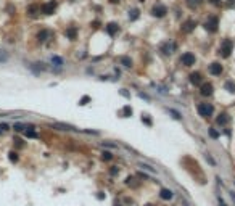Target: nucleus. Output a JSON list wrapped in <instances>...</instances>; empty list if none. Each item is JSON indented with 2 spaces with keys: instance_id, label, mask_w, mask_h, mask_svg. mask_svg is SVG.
I'll list each match as a JSON object with an SVG mask.
<instances>
[{
  "instance_id": "a19ab883",
  "label": "nucleus",
  "mask_w": 235,
  "mask_h": 206,
  "mask_svg": "<svg viewBox=\"0 0 235 206\" xmlns=\"http://www.w3.org/2000/svg\"><path fill=\"white\" fill-rule=\"evenodd\" d=\"M147 206H151V205H147Z\"/></svg>"
},
{
  "instance_id": "79ce46f5",
  "label": "nucleus",
  "mask_w": 235,
  "mask_h": 206,
  "mask_svg": "<svg viewBox=\"0 0 235 206\" xmlns=\"http://www.w3.org/2000/svg\"><path fill=\"white\" fill-rule=\"evenodd\" d=\"M116 206H118V205H116Z\"/></svg>"
},
{
  "instance_id": "393cba45",
  "label": "nucleus",
  "mask_w": 235,
  "mask_h": 206,
  "mask_svg": "<svg viewBox=\"0 0 235 206\" xmlns=\"http://www.w3.org/2000/svg\"><path fill=\"white\" fill-rule=\"evenodd\" d=\"M52 63H55V66H61V64H63V60L58 58V57H53L52 58Z\"/></svg>"
},
{
  "instance_id": "6ab92c4d",
  "label": "nucleus",
  "mask_w": 235,
  "mask_h": 206,
  "mask_svg": "<svg viewBox=\"0 0 235 206\" xmlns=\"http://www.w3.org/2000/svg\"><path fill=\"white\" fill-rule=\"evenodd\" d=\"M119 63L124 64V66H127V68L132 66V60H131L129 57H121V58H119Z\"/></svg>"
},
{
  "instance_id": "72a5a7b5",
  "label": "nucleus",
  "mask_w": 235,
  "mask_h": 206,
  "mask_svg": "<svg viewBox=\"0 0 235 206\" xmlns=\"http://www.w3.org/2000/svg\"><path fill=\"white\" fill-rule=\"evenodd\" d=\"M6 58H8V57H6L5 53H2V51H0V63H2V61H6Z\"/></svg>"
},
{
  "instance_id": "4be33fe9",
  "label": "nucleus",
  "mask_w": 235,
  "mask_h": 206,
  "mask_svg": "<svg viewBox=\"0 0 235 206\" xmlns=\"http://www.w3.org/2000/svg\"><path fill=\"white\" fill-rule=\"evenodd\" d=\"M226 90H229L230 94H235V84H234V82H227V84H226Z\"/></svg>"
},
{
  "instance_id": "473e14b6",
  "label": "nucleus",
  "mask_w": 235,
  "mask_h": 206,
  "mask_svg": "<svg viewBox=\"0 0 235 206\" xmlns=\"http://www.w3.org/2000/svg\"><path fill=\"white\" fill-rule=\"evenodd\" d=\"M169 113H172L176 119H180V114H179V113H177V111H174V109H169Z\"/></svg>"
},
{
  "instance_id": "f257e3e1",
  "label": "nucleus",
  "mask_w": 235,
  "mask_h": 206,
  "mask_svg": "<svg viewBox=\"0 0 235 206\" xmlns=\"http://www.w3.org/2000/svg\"><path fill=\"white\" fill-rule=\"evenodd\" d=\"M232 51H234V40L224 39L222 44H221V47H219V53L222 55L224 58H229Z\"/></svg>"
},
{
  "instance_id": "9b49d317",
  "label": "nucleus",
  "mask_w": 235,
  "mask_h": 206,
  "mask_svg": "<svg viewBox=\"0 0 235 206\" xmlns=\"http://www.w3.org/2000/svg\"><path fill=\"white\" fill-rule=\"evenodd\" d=\"M52 37V31L49 29H42L39 34H37V39H39V42H45L47 39H50Z\"/></svg>"
},
{
  "instance_id": "1a4fd4ad",
  "label": "nucleus",
  "mask_w": 235,
  "mask_h": 206,
  "mask_svg": "<svg viewBox=\"0 0 235 206\" xmlns=\"http://www.w3.org/2000/svg\"><path fill=\"white\" fill-rule=\"evenodd\" d=\"M64 36L69 40H76L77 39V27L76 26H69L66 31H64Z\"/></svg>"
},
{
  "instance_id": "39448f33",
  "label": "nucleus",
  "mask_w": 235,
  "mask_h": 206,
  "mask_svg": "<svg viewBox=\"0 0 235 206\" xmlns=\"http://www.w3.org/2000/svg\"><path fill=\"white\" fill-rule=\"evenodd\" d=\"M195 61H196L195 55H193V53H190V51L184 53V55H182V58H180V63H182V64H185V66H193V64H195Z\"/></svg>"
},
{
  "instance_id": "4468645a",
  "label": "nucleus",
  "mask_w": 235,
  "mask_h": 206,
  "mask_svg": "<svg viewBox=\"0 0 235 206\" xmlns=\"http://www.w3.org/2000/svg\"><path fill=\"white\" fill-rule=\"evenodd\" d=\"M201 81H203V77H201V74H200V73H192V74H190V82H192L193 85H200V84H201Z\"/></svg>"
},
{
  "instance_id": "ea45409f",
  "label": "nucleus",
  "mask_w": 235,
  "mask_h": 206,
  "mask_svg": "<svg viewBox=\"0 0 235 206\" xmlns=\"http://www.w3.org/2000/svg\"><path fill=\"white\" fill-rule=\"evenodd\" d=\"M230 197H232V198H234V200H235V193H234V192H232V193H230Z\"/></svg>"
},
{
  "instance_id": "2eb2a0df",
  "label": "nucleus",
  "mask_w": 235,
  "mask_h": 206,
  "mask_svg": "<svg viewBox=\"0 0 235 206\" xmlns=\"http://www.w3.org/2000/svg\"><path fill=\"white\" fill-rule=\"evenodd\" d=\"M106 32L110 34V36H116L119 32V27L116 23H110V24H106Z\"/></svg>"
},
{
  "instance_id": "f03ea898",
  "label": "nucleus",
  "mask_w": 235,
  "mask_h": 206,
  "mask_svg": "<svg viewBox=\"0 0 235 206\" xmlns=\"http://www.w3.org/2000/svg\"><path fill=\"white\" fill-rule=\"evenodd\" d=\"M214 113V106L211 103H200L198 105V114L201 118H209Z\"/></svg>"
},
{
  "instance_id": "dca6fc26",
  "label": "nucleus",
  "mask_w": 235,
  "mask_h": 206,
  "mask_svg": "<svg viewBox=\"0 0 235 206\" xmlns=\"http://www.w3.org/2000/svg\"><path fill=\"white\" fill-rule=\"evenodd\" d=\"M159 197H161L163 200H171V198L174 197V193H172V190H169V188H163V190L159 192Z\"/></svg>"
},
{
  "instance_id": "b1692460",
  "label": "nucleus",
  "mask_w": 235,
  "mask_h": 206,
  "mask_svg": "<svg viewBox=\"0 0 235 206\" xmlns=\"http://www.w3.org/2000/svg\"><path fill=\"white\" fill-rule=\"evenodd\" d=\"M140 167H142V169H147V171H148V172H153V174H155V172H158V171H156V169H155V167H151V166H148V164H140Z\"/></svg>"
},
{
  "instance_id": "4c0bfd02",
  "label": "nucleus",
  "mask_w": 235,
  "mask_h": 206,
  "mask_svg": "<svg viewBox=\"0 0 235 206\" xmlns=\"http://www.w3.org/2000/svg\"><path fill=\"white\" fill-rule=\"evenodd\" d=\"M211 2H213L214 5H219V0H211Z\"/></svg>"
},
{
  "instance_id": "c756f323",
  "label": "nucleus",
  "mask_w": 235,
  "mask_h": 206,
  "mask_svg": "<svg viewBox=\"0 0 235 206\" xmlns=\"http://www.w3.org/2000/svg\"><path fill=\"white\" fill-rule=\"evenodd\" d=\"M209 135L213 137V139H217V137H219V132H217V130H214V129H209Z\"/></svg>"
},
{
  "instance_id": "a211bd4d",
  "label": "nucleus",
  "mask_w": 235,
  "mask_h": 206,
  "mask_svg": "<svg viewBox=\"0 0 235 206\" xmlns=\"http://www.w3.org/2000/svg\"><path fill=\"white\" fill-rule=\"evenodd\" d=\"M121 116H122V118H129V116H132V108H131V106H129V105L124 106V108L121 109Z\"/></svg>"
},
{
  "instance_id": "9d476101",
  "label": "nucleus",
  "mask_w": 235,
  "mask_h": 206,
  "mask_svg": "<svg viewBox=\"0 0 235 206\" xmlns=\"http://www.w3.org/2000/svg\"><path fill=\"white\" fill-rule=\"evenodd\" d=\"M209 73L213 74V76H221V73H222V64L221 63H211L209 64Z\"/></svg>"
},
{
  "instance_id": "5701e85b",
  "label": "nucleus",
  "mask_w": 235,
  "mask_h": 206,
  "mask_svg": "<svg viewBox=\"0 0 235 206\" xmlns=\"http://www.w3.org/2000/svg\"><path fill=\"white\" fill-rule=\"evenodd\" d=\"M129 18L134 21V19L139 18V10H132V11H129Z\"/></svg>"
},
{
  "instance_id": "aec40b11",
  "label": "nucleus",
  "mask_w": 235,
  "mask_h": 206,
  "mask_svg": "<svg viewBox=\"0 0 235 206\" xmlns=\"http://www.w3.org/2000/svg\"><path fill=\"white\" fill-rule=\"evenodd\" d=\"M200 3H201V0H187V5L190 6V8H196V6L200 5Z\"/></svg>"
},
{
  "instance_id": "f704fd0d",
  "label": "nucleus",
  "mask_w": 235,
  "mask_h": 206,
  "mask_svg": "<svg viewBox=\"0 0 235 206\" xmlns=\"http://www.w3.org/2000/svg\"><path fill=\"white\" fill-rule=\"evenodd\" d=\"M15 130H23V126L21 124H15Z\"/></svg>"
},
{
  "instance_id": "423d86ee",
  "label": "nucleus",
  "mask_w": 235,
  "mask_h": 206,
  "mask_svg": "<svg viewBox=\"0 0 235 206\" xmlns=\"http://www.w3.org/2000/svg\"><path fill=\"white\" fill-rule=\"evenodd\" d=\"M166 13H168V8H166L164 5H161V3H158V5H155L151 8V15L156 16V18H163Z\"/></svg>"
},
{
  "instance_id": "58836bf2",
  "label": "nucleus",
  "mask_w": 235,
  "mask_h": 206,
  "mask_svg": "<svg viewBox=\"0 0 235 206\" xmlns=\"http://www.w3.org/2000/svg\"><path fill=\"white\" fill-rule=\"evenodd\" d=\"M111 3H118V2H121V0H110Z\"/></svg>"
},
{
  "instance_id": "412c9836",
  "label": "nucleus",
  "mask_w": 235,
  "mask_h": 206,
  "mask_svg": "<svg viewBox=\"0 0 235 206\" xmlns=\"http://www.w3.org/2000/svg\"><path fill=\"white\" fill-rule=\"evenodd\" d=\"M53 127H56L60 130H74V127H71V126H64V124H53Z\"/></svg>"
},
{
  "instance_id": "0eeeda50",
  "label": "nucleus",
  "mask_w": 235,
  "mask_h": 206,
  "mask_svg": "<svg viewBox=\"0 0 235 206\" xmlns=\"http://www.w3.org/2000/svg\"><path fill=\"white\" fill-rule=\"evenodd\" d=\"M195 27H196V21H195V19H187V21L180 26V31L185 32V34H190Z\"/></svg>"
},
{
  "instance_id": "2f4dec72",
  "label": "nucleus",
  "mask_w": 235,
  "mask_h": 206,
  "mask_svg": "<svg viewBox=\"0 0 235 206\" xmlns=\"http://www.w3.org/2000/svg\"><path fill=\"white\" fill-rule=\"evenodd\" d=\"M227 6L229 8H235V0H227Z\"/></svg>"
},
{
  "instance_id": "ddd939ff",
  "label": "nucleus",
  "mask_w": 235,
  "mask_h": 206,
  "mask_svg": "<svg viewBox=\"0 0 235 206\" xmlns=\"http://www.w3.org/2000/svg\"><path fill=\"white\" fill-rule=\"evenodd\" d=\"M40 13V6L39 5H31L28 8V15L31 18H37V15Z\"/></svg>"
},
{
  "instance_id": "7ed1b4c3",
  "label": "nucleus",
  "mask_w": 235,
  "mask_h": 206,
  "mask_svg": "<svg viewBox=\"0 0 235 206\" xmlns=\"http://www.w3.org/2000/svg\"><path fill=\"white\" fill-rule=\"evenodd\" d=\"M217 26H219V18H217V16H209V18L205 21V29L208 32H216Z\"/></svg>"
},
{
  "instance_id": "cd10ccee",
  "label": "nucleus",
  "mask_w": 235,
  "mask_h": 206,
  "mask_svg": "<svg viewBox=\"0 0 235 206\" xmlns=\"http://www.w3.org/2000/svg\"><path fill=\"white\" fill-rule=\"evenodd\" d=\"M8 154H10V156H8V158H10V161H15V163L18 161V154H16L15 152H10Z\"/></svg>"
},
{
  "instance_id": "c85d7f7f",
  "label": "nucleus",
  "mask_w": 235,
  "mask_h": 206,
  "mask_svg": "<svg viewBox=\"0 0 235 206\" xmlns=\"http://www.w3.org/2000/svg\"><path fill=\"white\" fill-rule=\"evenodd\" d=\"M89 100H90V97H87V95H86V97H82V98L79 100V105H81V106L87 105V102H89Z\"/></svg>"
},
{
  "instance_id": "f8f14e48",
  "label": "nucleus",
  "mask_w": 235,
  "mask_h": 206,
  "mask_svg": "<svg viewBox=\"0 0 235 206\" xmlns=\"http://www.w3.org/2000/svg\"><path fill=\"white\" fill-rule=\"evenodd\" d=\"M176 49H177V45H176L174 42H166L164 45L161 47V50L164 51L166 55H169V53H174V50H176Z\"/></svg>"
},
{
  "instance_id": "7c9ffc66",
  "label": "nucleus",
  "mask_w": 235,
  "mask_h": 206,
  "mask_svg": "<svg viewBox=\"0 0 235 206\" xmlns=\"http://www.w3.org/2000/svg\"><path fill=\"white\" fill-rule=\"evenodd\" d=\"M142 121L145 122V124H148V126H151V119L148 118V116H142Z\"/></svg>"
},
{
  "instance_id": "6e6552de",
  "label": "nucleus",
  "mask_w": 235,
  "mask_h": 206,
  "mask_svg": "<svg viewBox=\"0 0 235 206\" xmlns=\"http://www.w3.org/2000/svg\"><path fill=\"white\" fill-rule=\"evenodd\" d=\"M200 94H201L203 97H209V95H213V84L205 82V84L201 85V89H200Z\"/></svg>"
},
{
  "instance_id": "e433bc0d",
  "label": "nucleus",
  "mask_w": 235,
  "mask_h": 206,
  "mask_svg": "<svg viewBox=\"0 0 235 206\" xmlns=\"http://www.w3.org/2000/svg\"><path fill=\"white\" fill-rule=\"evenodd\" d=\"M219 206H226V203H224V201L221 200V198H219Z\"/></svg>"
},
{
  "instance_id": "f3484780",
  "label": "nucleus",
  "mask_w": 235,
  "mask_h": 206,
  "mask_svg": "<svg viewBox=\"0 0 235 206\" xmlns=\"http://www.w3.org/2000/svg\"><path fill=\"white\" fill-rule=\"evenodd\" d=\"M216 121H217V124H219V126H226L227 122H229V116H227L226 113H221L219 118H217Z\"/></svg>"
},
{
  "instance_id": "20e7f679",
  "label": "nucleus",
  "mask_w": 235,
  "mask_h": 206,
  "mask_svg": "<svg viewBox=\"0 0 235 206\" xmlns=\"http://www.w3.org/2000/svg\"><path fill=\"white\" fill-rule=\"evenodd\" d=\"M40 10H42L44 15H53V11L56 10V0H50V2L44 3L40 6Z\"/></svg>"
},
{
  "instance_id": "c9c22d12",
  "label": "nucleus",
  "mask_w": 235,
  "mask_h": 206,
  "mask_svg": "<svg viewBox=\"0 0 235 206\" xmlns=\"http://www.w3.org/2000/svg\"><path fill=\"white\" fill-rule=\"evenodd\" d=\"M118 172H119V169H116V167H113V169H111V174H113V176H116Z\"/></svg>"
},
{
  "instance_id": "bb28decb",
  "label": "nucleus",
  "mask_w": 235,
  "mask_h": 206,
  "mask_svg": "<svg viewBox=\"0 0 235 206\" xmlns=\"http://www.w3.org/2000/svg\"><path fill=\"white\" fill-rule=\"evenodd\" d=\"M26 137H29V139H36V137H37V134L34 132L32 129H29V130H26Z\"/></svg>"
},
{
  "instance_id": "a878e982",
  "label": "nucleus",
  "mask_w": 235,
  "mask_h": 206,
  "mask_svg": "<svg viewBox=\"0 0 235 206\" xmlns=\"http://www.w3.org/2000/svg\"><path fill=\"white\" fill-rule=\"evenodd\" d=\"M101 158H103L105 161H110L111 158H113V154H111L110 152H103V153H101Z\"/></svg>"
}]
</instances>
